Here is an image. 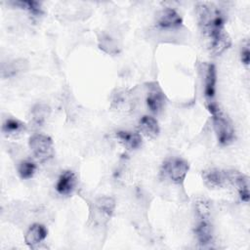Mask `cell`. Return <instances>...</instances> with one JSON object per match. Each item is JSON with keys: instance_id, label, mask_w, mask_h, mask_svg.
I'll return each mask as SVG.
<instances>
[{"instance_id": "obj_1", "label": "cell", "mask_w": 250, "mask_h": 250, "mask_svg": "<svg viewBox=\"0 0 250 250\" xmlns=\"http://www.w3.org/2000/svg\"><path fill=\"white\" fill-rule=\"evenodd\" d=\"M198 21L207 39L208 48L214 55H220L230 46V38L224 27V18L213 5L201 3L197 6Z\"/></svg>"}, {"instance_id": "obj_2", "label": "cell", "mask_w": 250, "mask_h": 250, "mask_svg": "<svg viewBox=\"0 0 250 250\" xmlns=\"http://www.w3.org/2000/svg\"><path fill=\"white\" fill-rule=\"evenodd\" d=\"M197 224L195 234L198 242L206 246L213 241V229L210 222V207L206 200L198 199L195 203Z\"/></svg>"}, {"instance_id": "obj_3", "label": "cell", "mask_w": 250, "mask_h": 250, "mask_svg": "<svg viewBox=\"0 0 250 250\" xmlns=\"http://www.w3.org/2000/svg\"><path fill=\"white\" fill-rule=\"evenodd\" d=\"M207 109L212 114L214 129L221 145H229L234 139V131L229 120L223 114L214 102L207 104Z\"/></svg>"}, {"instance_id": "obj_4", "label": "cell", "mask_w": 250, "mask_h": 250, "mask_svg": "<svg viewBox=\"0 0 250 250\" xmlns=\"http://www.w3.org/2000/svg\"><path fill=\"white\" fill-rule=\"evenodd\" d=\"M29 147L33 155L40 161L48 160L54 153L51 138L42 134H35L29 139Z\"/></svg>"}, {"instance_id": "obj_5", "label": "cell", "mask_w": 250, "mask_h": 250, "mask_svg": "<svg viewBox=\"0 0 250 250\" xmlns=\"http://www.w3.org/2000/svg\"><path fill=\"white\" fill-rule=\"evenodd\" d=\"M188 163L179 157L170 158L163 164V173L175 184H182L188 171Z\"/></svg>"}, {"instance_id": "obj_6", "label": "cell", "mask_w": 250, "mask_h": 250, "mask_svg": "<svg viewBox=\"0 0 250 250\" xmlns=\"http://www.w3.org/2000/svg\"><path fill=\"white\" fill-rule=\"evenodd\" d=\"M205 184L210 188H222L228 181H231V174L220 169H208L202 173Z\"/></svg>"}, {"instance_id": "obj_7", "label": "cell", "mask_w": 250, "mask_h": 250, "mask_svg": "<svg viewBox=\"0 0 250 250\" xmlns=\"http://www.w3.org/2000/svg\"><path fill=\"white\" fill-rule=\"evenodd\" d=\"M182 22L183 21L180 15L170 8L161 11L157 18V23L162 28H176L179 27Z\"/></svg>"}, {"instance_id": "obj_8", "label": "cell", "mask_w": 250, "mask_h": 250, "mask_svg": "<svg viewBox=\"0 0 250 250\" xmlns=\"http://www.w3.org/2000/svg\"><path fill=\"white\" fill-rule=\"evenodd\" d=\"M76 177L72 171H64L59 178L56 189L61 195H69L75 188Z\"/></svg>"}, {"instance_id": "obj_9", "label": "cell", "mask_w": 250, "mask_h": 250, "mask_svg": "<svg viewBox=\"0 0 250 250\" xmlns=\"http://www.w3.org/2000/svg\"><path fill=\"white\" fill-rule=\"evenodd\" d=\"M46 236H47L46 228L40 224H34L28 229L24 236V240L28 246H30L31 248H34L37 244L43 241L46 238Z\"/></svg>"}, {"instance_id": "obj_10", "label": "cell", "mask_w": 250, "mask_h": 250, "mask_svg": "<svg viewBox=\"0 0 250 250\" xmlns=\"http://www.w3.org/2000/svg\"><path fill=\"white\" fill-rule=\"evenodd\" d=\"M26 130V126L21 121L15 118H7L2 125V132L7 137L17 138L21 136Z\"/></svg>"}, {"instance_id": "obj_11", "label": "cell", "mask_w": 250, "mask_h": 250, "mask_svg": "<svg viewBox=\"0 0 250 250\" xmlns=\"http://www.w3.org/2000/svg\"><path fill=\"white\" fill-rule=\"evenodd\" d=\"M215 88H216V69L213 64H209L206 70L205 87H204V95L208 100V103L213 102V98L215 96Z\"/></svg>"}, {"instance_id": "obj_12", "label": "cell", "mask_w": 250, "mask_h": 250, "mask_svg": "<svg viewBox=\"0 0 250 250\" xmlns=\"http://www.w3.org/2000/svg\"><path fill=\"white\" fill-rule=\"evenodd\" d=\"M164 103H165L164 95L159 89L154 88L147 94L146 104L150 111H152L153 113H158L162 109Z\"/></svg>"}, {"instance_id": "obj_13", "label": "cell", "mask_w": 250, "mask_h": 250, "mask_svg": "<svg viewBox=\"0 0 250 250\" xmlns=\"http://www.w3.org/2000/svg\"><path fill=\"white\" fill-rule=\"evenodd\" d=\"M116 137L120 142L128 148L134 149L138 148L142 145V137L139 133L128 132V131H118Z\"/></svg>"}, {"instance_id": "obj_14", "label": "cell", "mask_w": 250, "mask_h": 250, "mask_svg": "<svg viewBox=\"0 0 250 250\" xmlns=\"http://www.w3.org/2000/svg\"><path fill=\"white\" fill-rule=\"evenodd\" d=\"M139 127H140L141 132L144 133L146 137H149V138H154L159 133L158 123L151 116H147V115L143 116L140 120Z\"/></svg>"}, {"instance_id": "obj_15", "label": "cell", "mask_w": 250, "mask_h": 250, "mask_svg": "<svg viewBox=\"0 0 250 250\" xmlns=\"http://www.w3.org/2000/svg\"><path fill=\"white\" fill-rule=\"evenodd\" d=\"M231 181L236 186L239 196L242 201H249V185L248 177L243 174H231Z\"/></svg>"}, {"instance_id": "obj_16", "label": "cell", "mask_w": 250, "mask_h": 250, "mask_svg": "<svg viewBox=\"0 0 250 250\" xmlns=\"http://www.w3.org/2000/svg\"><path fill=\"white\" fill-rule=\"evenodd\" d=\"M26 66H27V62L24 60H15L13 62H8L6 65H3L2 75L4 77L15 75L18 72L24 70Z\"/></svg>"}, {"instance_id": "obj_17", "label": "cell", "mask_w": 250, "mask_h": 250, "mask_svg": "<svg viewBox=\"0 0 250 250\" xmlns=\"http://www.w3.org/2000/svg\"><path fill=\"white\" fill-rule=\"evenodd\" d=\"M36 170V165L30 160L21 161L19 165V174L22 179L31 178Z\"/></svg>"}, {"instance_id": "obj_18", "label": "cell", "mask_w": 250, "mask_h": 250, "mask_svg": "<svg viewBox=\"0 0 250 250\" xmlns=\"http://www.w3.org/2000/svg\"><path fill=\"white\" fill-rule=\"evenodd\" d=\"M49 112V107L43 104H37L33 107L31 114H32V119L34 121V123H36L37 125H40L44 122V120L46 119L47 115Z\"/></svg>"}, {"instance_id": "obj_19", "label": "cell", "mask_w": 250, "mask_h": 250, "mask_svg": "<svg viewBox=\"0 0 250 250\" xmlns=\"http://www.w3.org/2000/svg\"><path fill=\"white\" fill-rule=\"evenodd\" d=\"M97 207L100 211H102L104 214L110 216L114 209V201L110 197H102L99 198L96 202Z\"/></svg>"}, {"instance_id": "obj_20", "label": "cell", "mask_w": 250, "mask_h": 250, "mask_svg": "<svg viewBox=\"0 0 250 250\" xmlns=\"http://www.w3.org/2000/svg\"><path fill=\"white\" fill-rule=\"evenodd\" d=\"M14 4L17 6H20L22 9L27 10L32 15L38 16V15L42 14V9H41L40 3L36 2V1H17V2H14Z\"/></svg>"}, {"instance_id": "obj_21", "label": "cell", "mask_w": 250, "mask_h": 250, "mask_svg": "<svg viewBox=\"0 0 250 250\" xmlns=\"http://www.w3.org/2000/svg\"><path fill=\"white\" fill-rule=\"evenodd\" d=\"M241 61L243 62V64H245L246 66L249 65V62H250V51H249V46L246 45L242 48L241 50Z\"/></svg>"}]
</instances>
